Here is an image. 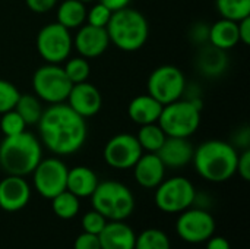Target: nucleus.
Segmentation results:
<instances>
[{"mask_svg":"<svg viewBox=\"0 0 250 249\" xmlns=\"http://www.w3.org/2000/svg\"><path fill=\"white\" fill-rule=\"evenodd\" d=\"M40 142L59 157L78 153L88 136L86 119L73 112L66 103L50 104L38 123Z\"/></svg>","mask_w":250,"mask_h":249,"instance_id":"nucleus-1","label":"nucleus"},{"mask_svg":"<svg viewBox=\"0 0 250 249\" xmlns=\"http://www.w3.org/2000/svg\"><path fill=\"white\" fill-rule=\"evenodd\" d=\"M237 158L239 153L233 144L223 139H208L195 148L192 163L201 178L221 183L236 175Z\"/></svg>","mask_w":250,"mask_h":249,"instance_id":"nucleus-2","label":"nucleus"},{"mask_svg":"<svg viewBox=\"0 0 250 249\" xmlns=\"http://www.w3.org/2000/svg\"><path fill=\"white\" fill-rule=\"evenodd\" d=\"M42 158V144L31 132L3 136L0 142V169L6 175L28 176Z\"/></svg>","mask_w":250,"mask_h":249,"instance_id":"nucleus-3","label":"nucleus"},{"mask_svg":"<svg viewBox=\"0 0 250 249\" xmlns=\"http://www.w3.org/2000/svg\"><path fill=\"white\" fill-rule=\"evenodd\" d=\"M105 29L110 44L127 53L141 50L149 37L148 19L142 12L129 6L113 12Z\"/></svg>","mask_w":250,"mask_h":249,"instance_id":"nucleus-4","label":"nucleus"},{"mask_svg":"<svg viewBox=\"0 0 250 249\" xmlns=\"http://www.w3.org/2000/svg\"><path fill=\"white\" fill-rule=\"evenodd\" d=\"M89 198L92 208L107 220L125 222L135 210V197L132 191L117 181L98 182Z\"/></svg>","mask_w":250,"mask_h":249,"instance_id":"nucleus-5","label":"nucleus"},{"mask_svg":"<svg viewBox=\"0 0 250 249\" xmlns=\"http://www.w3.org/2000/svg\"><path fill=\"white\" fill-rule=\"evenodd\" d=\"M201 110L202 104L182 97L163 106L157 123L167 136L190 138L201 125Z\"/></svg>","mask_w":250,"mask_h":249,"instance_id":"nucleus-6","label":"nucleus"},{"mask_svg":"<svg viewBox=\"0 0 250 249\" xmlns=\"http://www.w3.org/2000/svg\"><path fill=\"white\" fill-rule=\"evenodd\" d=\"M72 82L64 73L62 65L45 63L40 66L32 75L34 94L48 104L66 103L67 95L72 90Z\"/></svg>","mask_w":250,"mask_h":249,"instance_id":"nucleus-7","label":"nucleus"},{"mask_svg":"<svg viewBox=\"0 0 250 249\" xmlns=\"http://www.w3.org/2000/svg\"><path fill=\"white\" fill-rule=\"evenodd\" d=\"M35 45L38 54L45 63L62 65L70 57L73 37L70 31L59 22H50L38 31Z\"/></svg>","mask_w":250,"mask_h":249,"instance_id":"nucleus-8","label":"nucleus"},{"mask_svg":"<svg viewBox=\"0 0 250 249\" xmlns=\"http://www.w3.org/2000/svg\"><path fill=\"white\" fill-rule=\"evenodd\" d=\"M155 189L157 207L168 214H177L190 208L196 200L193 183L183 176L164 179Z\"/></svg>","mask_w":250,"mask_h":249,"instance_id":"nucleus-9","label":"nucleus"},{"mask_svg":"<svg viewBox=\"0 0 250 249\" xmlns=\"http://www.w3.org/2000/svg\"><path fill=\"white\" fill-rule=\"evenodd\" d=\"M186 84V76L182 69L174 65H161L148 76L146 90L151 97L166 106L183 97Z\"/></svg>","mask_w":250,"mask_h":249,"instance_id":"nucleus-10","label":"nucleus"},{"mask_svg":"<svg viewBox=\"0 0 250 249\" xmlns=\"http://www.w3.org/2000/svg\"><path fill=\"white\" fill-rule=\"evenodd\" d=\"M67 172V166L59 157L41 158L31 173L35 191L45 200L54 198L66 189Z\"/></svg>","mask_w":250,"mask_h":249,"instance_id":"nucleus-11","label":"nucleus"},{"mask_svg":"<svg viewBox=\"0 0 250 249\" xmlns=\"http://www.w3.org/2000/svg\"><path fill=\"white\" fill-rule=\"evenodd\" d=\"M142 154L144 150L141 148L136 135L127 132H122L111 136L103 150L104 161L110 167L117 170L132 169Z\"/></svg>","mask_w":250,"mask_h":249,"instance_id":"nucleus-12","label":"nucleus"},{"mask_svg":"<svg viewBox=\"0 0 250 249\" xmlns=\"http://www.w3.org/2000/svg\"><path fill=\"white\" fill-rule=\"evenodd\" d=\"M176 232L188 244H202L214 235L215 220L207 210L188 208L177 219Z\"/></svg>","mask_w":250,"mask_h":249,"instance_id":"nucleus-13","label":"nucleus"},{"mask_svg":"<svg viewBox=\"0 0 250 249\" xmlns=\"http://www.w3.org/2000/svg\"><path fill=\"white\" fill-rule=\"evenodd\" d=\"M66 104L79 116H82L83 119H88V117L95 116L101 110L103 95L94 84L85 81V82L72 85Z\"/></svg>","mask_w":250,"mask_h":249,"instance_id":"nucleus-14","label":"nucleus"},{"mask_svg":"<svg viewBox=\"0 0 250 249\" xmlns=\"http://www.w3.org/2000/svg\"><path fill=\"white\" fill-rule=\"evenodd\" d=\"M110 45V38L105 28L92 26L89 23H83L78 28L73 37V48L79 53V56L85 59L100 57L107 51Z\"/></svg>","mask_w":250,"mask_h":249,"instance_id":"nucleus-15","label":"nucleus"},{"mask_svg":"<svg viewBox=\"0 0 250 249\" xmlns=\"http://www.w3.org/2000/svg\"><path fill=\"white\" fill-rule=\"evenodd\" d=\"M31 200V186L22 176L6 175L0 181V208L7 213H16L28 205Z\"/></svg>","mask_w":250,"mask_h":249,"instance_id":"nucleus-16","label":"nucleus"},{"mask_svg":"<svg viewBox=\"0 0 250 249\" xmlns=\"http://www.w3.org/2000/svg\"><path fill=\"white\" fill-rule=\"evenodd\" d=\"M195 147L189 138L167 136L161 148L155 153L163 164L168 169H182L192 163Z\"/></svg>","mask_w":250,"mask_h":249,"instance_id":"nucleus-17","label":"nucleus"},{"mask_svg":"<svg viewBox=\"0 0 250 249\" xmlns=\"http://www.w3.org/2000/svg\"><path fill=\"white\" fill-rule=\"evenodd\" d=\"M135 181L145 189H155L166 176V166L155 153H145L132 167Z\"/></svg>","mask_w":250,"mask_h":249,"instance_id":"nucleus-18","label":"nucleus"},{"mask_svg":"<svg viewBox=\"0 0 250 249\" xmlns=\"http://www.w3.org/2000/svg\"><path fill=\"white\" fill-rule=\"evenodd\" d=\"M98 239L101 249H135L136 235L125 222L108 220Z\"/></svg>","mask_w":250,"mask_h":249,"instance_id":"nucleus-19","label":"nucleus"},{"mask_svg":"<svg viewBox=\"0 0 250 249\" xmlns=\"http://www.w3.org/2000/svg\"><path fill=\"white\" fill-rule=\"evenodd\" d=\"M229 66L227 51L211 45L209 43L204 44L199 48L196 56V68L207 78H217L226 72Z\"/></svg>","mask_w":250,"mask_h":249,"instance_id":"nucleus-20","label":"nucleus"},{"mask_svg":"<svg viewBox=\"0 0 250 249\" xmlns=\"http://www.w3.org/2000/svg\"><path fill=\"white\" fill-rule=\"evenodd\" d=\"M161 110H163V104L146 92V94L136 95L135 98L130 100L127 106V116L133 123L142 126L148 123H157Z\"/></svg>","mask_w":250,"mask_h":249,"instance_id":"nucleus-21","label":"nucleus"},{"mask_svg":"<svg viewBox=\"0 0 250 249\" xmlns=\"http://www.w3.org/2000/svg\"><path fill=\"white\" fill-rule=\"evenodd\" d=\"M98 182V176L92 169L86 166H76L73 169H69L67 172L66 189L76 195L79 200L88 198L95 191Z\"/></svg>","mask_w":250,"mask_h":249,"instance_id":"nucleus-22","label":"nucleus"},{"mask_svg":"<svg viewBox=\"0 0 250 249\" xmlns=\"http://www.w3.org/2000/svg\"><path fill=\"white\" fill-rule=\"evenodd\" d=\"M208 43L217 48L224 50V51L234 48L240 43L237 22L221 18L217 22L211 23L209 34H208Z\"/></svg>","mask_w":250,"mask_h":249,"instance_id":"nucleus-23","label":"nucleus"},{"mask_svg":"<svg viewBox=\"0 0 250 249\" xmlns=\"http://www.w3.org/2000/svg\"><path fill=\"white\" fill-rule=\"evenodd\" d=\"M86 4L81 0H63L57 7L56 22L69 31L78 29L86 22Z\"/></svg>","mask_w":250,"mask_h":249,"instance_id":"nucleus-24","label":"nucleus"},{"mask_svg":"<svg viewBox=\"0 0 250 249\" xmlns=\"http://www.w3.org/2000/svg\"><path fill=\"white\" fill-rule=\"evenodd\" d=\"M15 110L23 119L26 126L28 125H37L42 112H44L42 103L35 94H21L16 104H15Z\"/></svg>","mask_w":250,"mask_h":249,"instance_id":"nucleus-25","label":"nucleus"},{"mask_svg":"<svg viewBox=\"0 0 250 249\" xmlns=\"http://www.w3.org/2000/svg\"><path fill=\"white\" fill-rule=\"evenodd\" d=\"M167 135L158 123H148L139 128L136 139L145 153H157L164 144Z\"/></svg>","mask_w":250,"mask_h":249,"instance_id":"nucleus-26","label":"nucleus"},{"mask_svg":"<svg viewBox=\"0 0 250 249\" xmlns=\"http://www.w3.org/2000/svg\"><path fill=\"white\" fill-rule=\"evenodd\" d=\"M50 201H51L53 213L59 219H63V220L73 219L79 213V208H81L79 198L76 195H73L72 192H69L67 189H64L63 192L57 194Z\"/></svg>","mask_w":250,"mask_h":249,"instance_id":"nucleus-27","label":"nucleus"},{"mask_svg":"<svg viewBox=\"0 0 250 249\" xmlns=\"http://www.w3.org/2000/svg\"><path fill=\"white\" fill-rule=\"evenodd\" d=\"M221 18L239 22L250 16V0H215Z\"/></svg>","mask_w":250,"mask_h":249,"instance_id":"nucleus-28","label":"nucleus"},{"mask_svg":"<svg viewBox=\"0 0 250 249\" xmlns=\"http://www.w3.org/2000/svg\"><path fill=\"white\" fill-rule=\"evenodd\" d=\"M135 249H171L170 238L160 229H146L136 236Z\"/></svg>","mask_w":250,"mask_h":249,"instance_id":"nucleus-29","label":"nucleus"},{"mask_svg":"<svg viewBox=\"0 0 250 249\" xmlns=\"http://www.w3.org/2000/svg\"><path fill=\"white\" fill-rule=\"evenodd\" d=\"M63 69L72 84L85 82V81H88V78L91 75V65L88 62V59H85L82 56L69 57L67 60H64Z\"/></svg>","mask_w":250,"mask_h":249,"instance_id":"nucleus-30","label":"nucleus"},{"mask_svg":"<svg viewBox=\"0 0 250 249\" xmlns=\"http://www.w3.org/2000/svg\"><path fill=\"white\" fill-rule=\"evenodd\" d=\"M0 116H1L0 117V131L3 134V136H13L26 129V123L23 122V119L19 116V113L15 109L9 110Z\"/></svg>","mask_w":250,"mask_h":249,"instance_id":"nucleus-31","label":"nucleus"},{"mask_svg":"<svg viewBox=\"0 0 250 249\" xmlns=\"http://www.w3.org/2000/svg\"><path fill=\"white\" fill-rule=\"evenodd\" d=\"M21 92L15 84L0 78V114L15 109Z\"/></svg>","mask_w":250,"mask_h":249,"instance_id":"nucleus-32","label":"nucleus"},{"mask_svg":"<svg viewBox=\"0 0 250 249\" xmlns=\"http://www.w3.org/2000/svg\"><path fill=\"white\" fill-rule=\"evenodd\" d=\"M111 10L104 6L103 3H95L92 4L91 9L86 10V22L85 23H89L92 26H98V28H105L110 18H111Z\"/></svg>","mask_w":250,"mask_h":249,"instance_id":"nucleus-33","label":"nucleus"},{"mask_svg":"<svg viewBox=\"0 0 250 249\" xmlns=\"http://www.w3.org/2000/svg\"><path fill=\"white\" fill-rule=\"evenodd\" d=\"M107 222L108 220L103 214H100L98 211L92 210V211H88L86 214H83L81 225H82L83 232L92 233V235L98 236L101 233V230L104 229V226L107 225Z\"/></svg>","mask_w":250,"mask_h":249,"instance_id":"nucleus-34","label":"nucleus"},{"mask_svg":"<svg viewBox=\"0 0 250 249\" xmlns=\"http://www.w3.org/2000/svg\"><path fill=\"white\" fill-rule=\"evenodd\" d=\"M208 34H209V25L205 22H198L192 25L190 32H189L190 40L198 45H204L208 43Z\"/></svg>","mask_w":250,"mask_h":249,"instance_id":"nucleus-35","label":"nucleus"},{"mask_svg":"<svg viewBox=\"0 0 250 249\" xmlns=\"http://www.w3.org/2000/svg\"><path fill=\"white\" fill-rule=\"evenodd\" d=\"M73 249H101L100 239L97 235L83 232L76 238V241L73 244Z\"/></svg>","mask_w":250,"mask_h":249,"instance_id":"nucleus-36","label":"nucleus"},{"mask_svg":"<svg viewBox=\"0 0 250 249\" xmlns=\"http://www.w3.org/2000/svg\"><path fill=\"white\" fill-rule=\"evenodd\" d=\"M59 0H25L28 9L34 13H47L56 7Z\"/></svg>","mask_w":250,"mask_h":249,"instance_id":"nucleus-37","label":"nucleus"},{"mask_svg":"<svg viewBox=\"0 0 250 249\" xmlns=\"http://www.w3.org/2000/svg\"><path fill=\"white\" fill-rule=\"evenodd\" d=\"M236 173L240 175L243 181H250V150H243L237 158V170Z\"/></svg>","mask_w":250,"mask_h":249,"instance_id":"nucleus-38","label":"nucleus"},{"mask_svg":"<svg viewBox=\"0 0 250 249\" xmlns=\"http://www.w3.org/2000/svg\"><path fill=\"white\" fill-rule=\"evenodd\" d=\"M237 29H239V40L242 44L249 45L250 44V16L242 19L237 22Z\"/></svg>","mask_w":250,"mask_h":249,"instance_id":"nucleus-39","label":"nucleus"},{"mask_svg":"<svg viewBox=\"0 0 250 249\" xmlns=\"http://www.w3.org/2000/svg\"><path fill=\"white\" fill-rule=\"evenodd\" d=\"M207 249H231L230 242L223 236H211L207 241Z\"/></svg>","mask_w":250,"mask_h":249,"instance_id":"nucleus-40","label":"nucleus"},{"mask_svg":"<svg viewBox=\"0 0 250 249\" xmlns=\"http://www.w3.org/2000/svg\"><path fill=\"white\" fill-rule=\"evenodd\" d=\"M100 3H103L104 6H107L111 12L125 9L130 4V0H98Z\"/></svg>","mask_w":250,"mask_h":249,"instance_id":"nucleus-41","label":"nucleus"},{"mask_svg":"<svg viewBox=\"0 0 250 249\" xmlns=\"http://www.w3.org/2000/svg\"><path fill=\"white\" fill-rule=\"evenodd\" d=\"M236 141H237V142H236V145H239L242 150H248V148H249V142H250L249 128H245V129L239 131Z\"/></svg>","mask_w":250,"mask_h":249,"instance_id":"nucleus-42","label":"nucleus"},{"mask_svg":"<svg viewBox=\"0 0 250 249\" xmlns=\"http://www.w3.org/2000/svg\"><path fill=\"white\" fill-rule=\"evenodd\" d=\"M81 1H83V3L86 4V3H89V1H95V0H81Z\"/></svg>","mask_w":250,"mask_h":249,"instance_id":"nucleus-43","label":"nucleus"}]
</instances>
